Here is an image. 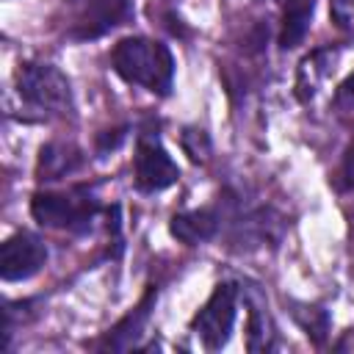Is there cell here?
Segmentation results:
<instances>
[{
    "mask_svg": "<svg viewBox=\"0 0 354 354\" xmlns=\"http://www.w3.org/2000/svg\"><path fill=\"white\" fill-rule=\"evenodd\" d=\"M113 72L136 86H144L152 94H169L174 80V58L163 41L144 39V36H127L116 41L111 53Z\"/></svg>",
    "mask_w": 354,
    "mask_h": 354,
    "instance_id": "cell-1",
    "label": "cell"
},
{
    "mask_svg": "<svg viewBox=\"0 0 354 354\" xmlns=\"http://www.w3.org/2000/svg\"><path fill=\"white\" fill-rule=\"evenodd\" d=\"M17 94L36 111L53 116H72L75 100L66 75L44 61H25L17 69Z\"/></svg>",
    "mask_w": 354,
    "mask_h": 354,
    "instance_id": "cell-2",
    "label": "cell"
},
{
    "mask_svg": "<svg viewBox=\"0 0 354 354\" xmlns=\"http://www.w3.org/2000/svg\"><path fill=\"white\" fill-rule=\"evenodd\" d=\"M30 213L41 227L53 230H86L97 216V199L88 188L44 191L30 202Z\"/></svg>",
    "mask_w": 354,
    "mask_h": 354,
    "instance_id": "cell-3",
    "label": "cell"
},
{
    "mask_svg": "<svg viewBox=\"0 0 354 354\" xmlns=\"http://www.w3.org/2000/svg\"><path fill=\"white\" fill-rule=\"evenodd\" d=\"M235 313H238V288L230 282L216 285L205 307L191 321V329L196 332V337L207 351H218L230 340L235 326Z\"/></svg>",
    "mask_w": 354,
    "mask_h": 354,
    "instance_id": "cell-4",
    "label": "cell"
},
{
    "mask_svg": "<svg viewBox=\"0 0 354 354\" xmlns=\"http://www.w3.org/2000/svg\"><path fill=\"white\" fill-rule=\"evenodd\" d=\"M133 177L136 185L147 194L152 191H163L169 185L177 183L180 169L171 160V155L166 152V147L160 144V138L155 133H141L136 141V158H133Z\"/></svg>",
    "mask_w": 354,
    "mask_h": 354,
    "instance_id": "cell-5",
    "label": "cell"
},
{
    "mask_svg": "<svg viewBox=\"0 0 354 354\" xmlns=\"http://www.w3.org/2000/svg\"><path fill=\"white\" fill-rule=\"evenodd\" d=\"M44 263H47V246L33 232L11 235L0 249V274L6 282H22L39 274Z\"/></svg>",
    "mask_w": 354,
    "mask_h": 354,
    "instance_id": "cell-6",
    "label": "cell"
},
{
    "mask_svg": "<svg viewBox=\"0 0 354 354\" xmlns=\"http://www.w3.org/2000/svg\"><path fill=\"white\" fill-rule=\"evenodd\" d=\"M133 17V6L130 0H88L83 6V11L77 14V19L69 28V36L77 41H88V39H100L108 30L119 28L122 22H127Z\"/></svg>",
    "mask_w": 354,
    "mask_h": 354,
    "instance_id": "cell-7",
    "label": "cell"
},
{
    "mask_svg": "<svg viewBox=\"0 0 354 354\" xmlns=\"http://www.w3.org/2000/svg\"><path fill=\"white\" fill-rule=\"evenodd\" d=\"M83 166V152L72 141H50L39 149L36 177L39 183H55Z\"/></svg>",
    "mask_w": 354,
    "mask_h": 354,
    "instance_id": "cell-8",
    "label": "cell"
},
{
    "mask_svg": "<svg viewBox=\"0 0 354 354\" xmlns=\"http://www.w3.org/2000/svg\"><path fill=\"white\" fill-rule=\"evenodd\" d=\"M335 61H337V50H332V47H318V50H313V53L299 64V72H296V97H299L301 102H310V100L318 94L321 83L332 75Z\"/></svg>",
    "mask_w": 354,
    "mask_h": 354,
    "instance_id": "cell-9",
    "label": "cell"
},
{
    "mask_svg": "<svg viewBox=\"0 0 354 354\" xmlns=\"http://www.w3.org/2000/svg\"><path fill=\"white\" fill-rule=\"evenodd\" d=\"M171 235L188 246H196V243H205L216 235L218 230V218L213 210L202 207V210H185V213H177L169 224Z\"/></svg>",
    "mask_w": 354,
    "mask_h": 354,
    "instance_id": "cell-10",
    "label": "cell"
},
{
    "mask_svg": "<svg viewBox=\"0 0 354 354\" xmlns=\"http://www.w3.org/2000/svg\"><path fill=\"white\" fill-rule=\"evenodd\" d=\"M152 299H155V290H147L144 301H141L133 313H127V315L108 332V337H105V346H108V348L124 351V348H133V346H136V340L141 337V332H144V326H147Z\"/></svg>",
    "mask_w": 354,
    "mask_h": 354,
    "instance_id": "cell-11",
    "label": "cell"
},
{
    "mask_svg": "<svg viewBox=\"0 0 354 354\" xmlns=\"http://www.w3.org/2000/svg\"><path fill=\"white\" fill-rule=\"evenodd\" d=\"M313 8H315L313 0H293L285 6L282 28H279V47L282 50H293L304 41L310 22H313Z\"/></svg>",
    "mask_w": 354,
    "mask_h": 354,
    "instance_id": "cell-12",
    "label": "cell"
},
{
    "mask_svg": "<svg viewBox=\"0 0 354 354\" xmlns=\"http://www.w3.org/2000/svg\"><path fill=\"white\" fill-rule=\"evenodd\" d=\"M249 304V321H246V346L249 351H268L274 346V321L268 315V307L257 299H246Z\"/></svg>",
    "mask_w": 354,
    "mask_h": 354,
    "instance_id": "cell-13",
    "label": "cell"
},
{
    "mask_svg": "<svg viewBox=\"0 0 354 354\" xmlns=\"http://www.w3.org/2000/svg\"><path fill=\"white\" fill-rule=\"evenodd\" d=\"M293 318H296V324L307 332V337H310L315 346H321V343L326 340V335H329V315H326L324 307H315V304H296Z\"/></svg>",
    "mask_w": 354,
    "mask_h": 354,
    "instance_id": "cell-14",
    "label": "cell"
},
{
    "mask_svg": "<svg viewBox=\"0 0 354 354\" xmlns=\"http://www.w3.org/2000/svg\"><path fill=\"white\" fill-rule=\"evenodd\" d=\"M183 149H185V155L194 163H205L207 155H210V138H207V133L199 130V127H185V133H183Z\"/></svg>",
    "mask_w": 354,
    "mask_h": 354,
    "instance_id": "cell-15",
    "label": "cell"
},
{
    "mask_svg": "<svg viewBox=\"0 0 354 354\" xmlns=\"http://www.w3.org/2000/svg\"><path fill=\"white\" fill-rule=\"evenodd\" d=\"M329 14H332L337 28L354 33V0H332L329 3Z\"/></svg>",
    "mask_w": 354,
    "mask_h": 354,
    "instance_id": "cell-16",
    "label": "cell"
},
{
    "mask_svg": "<svg viewBox=\"0 0 354 354\" xmlns=\"http://www.w3.org/2000/svg\"><path fill=\"white\" fill-rule=\"evenodd\" d=\"M335 105H337L340 111H354V72L337 86V91H335Z\"/></svg>",
    "mask_w": 354,
    "mask_h": 354,
    "instance_id": "cell-17",
    "label": "cell"
},
{
    "mask_svg": "<svg viewBox=\"0 0 354 354\" xmlns=\"http://www.w3.org/2000/svg\"><path fill=\"white\" fill-rule=\"evenodd\" d=\"M343 174L354 183V138H351V144H348V149L343 155Z\"/></svg>",
    "mask_w": 354,
    "mask_h": 354,
    "instance_id": "cell-18",
    "label": "cell"
},
{
    "mask_svg": "<svg viewBox=\"0 0 354 354\" xmlns=\"http://www.w3.org/2000/svg\"><path fill=\"white\" fill-rule=\"evenodd\" d=\"M277 3H279V6H288V3H293V0H277Z\"/></svg>",
    "mask_w": 354,
    "mask_h": 354,
    "instance_id": "cell-19",
    "label": "cell"
}]
</instances>
